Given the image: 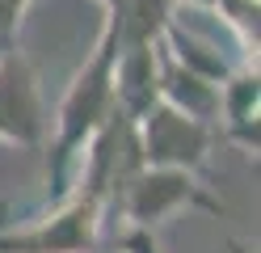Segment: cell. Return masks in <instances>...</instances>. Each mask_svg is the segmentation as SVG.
<instances>
[{
    "label": "cell",
    "instance_id": "10",
    "mask_svg": "<svg viewBox=\"0 0 261 253\" xmlns=\"http://www.w3.org/2000/svg\"><path fill=\"white\" fill-rule=\"evenodd\" d=\"M177 9H215V0H173Z\"/></svg>",
    "mask_w": 261,
    "mask_h": 253
},
{
    "label": "cell",
    "instance_id": "4",
    "mask_svg": "<svg viewBox=\"0 0 261 253\" xmlns=\"http://www.w3.org/2000/svg\"><path fill=\"white\" fill-rule=\"evenodd\" d=\"M135 140H139V156L148 169H186V173H198L206 165L215 127H206L198 118L156 101V106H148L135 118Z\"/></svg>",
    "mask_w": 261,
    "mask_h": 253
},
{
    "label": "cell",
    "instance_id": "1",
    "mask_svg": "<svg viewBox=\"0 0 261 253\" xmlns=\"http://www.w3.org/2000/svg\"><path fill=\"white\" fill-rule=\"evenodd\" d=\"M114 59H118V21L106 17L93 55L72 76L68 93H63V101H59V114H55L51 156H46V186H51L55 202L68 194L72 165L85 156L93 135L110 123L114 110H118V97H114Z\"/></svg>",
    "mask_w": 261,
    "mask_h": 253
},
{
    "label": "cell",
    "instance_id": "3",
    "mask_svg": "<svg viewBox=\"0 0 261 253\" xmlns=\"http://www.w3.org/2000/svg\"><path fill=\"white\" fill-rule=\"evenodd\" d=\"M181 207H202L211 215H223V207L198 186L194 173H186V169H148L143 165L118 190L110 211H118L130 232H156V224H165V219L177 215Z\"/></svg>",
    "mask_w": 261,
    "mask_h": 253
},
{
    "label": "cell",
    "instance_id": "6",
    "mask_svg": "<svg viewBox=\"0 0 261 253\" xmlns=\"http://www.w3.org/2000/svg\"><path fill=\"white\" fill-rule=\"evenodd\" d=\"M257 114H261V76H257V67H240L219 84L215 127L223 131L227 144L257 156Z\"/></svg>",
    "mask_w": 261,
    "mask_h": 253
},
{
    "label": "cell",
    "instance_id": "9",
    "mask_svg": "<svg viewBox=\"0 0 261 253\" xmlns=\"http://www.w3.org/2000/svg\"><path fill=\"white\" fill-rule=\"evenodd\" d=\"M114 245H118V253H160L152 232H130V228H126V232H122Z\"/></svg>",
    "mask_w": 261,
    "mask_h": 253
},
{
    "label": "cell",
    "instance_id": "8",
    "mask_svg": "<svg viewBox=\"0 0 261 253\" xmlns=\"http://www.w3.org/2000/svg\"><path fill=\"white\" fill-rule=\"evenodd\" d=\"M25 9H30V0H0V55L17 51V30H21Z\"/></svg>",
    "mask_w": 261,
    "mask_h": 253
},
{
    "label": "cell",
    "instance_id": "2",
    "mask_svg": "<svg viewBox=\"0 0 261 253\" xmlns=\"http://www.w3.org/2000/svg\"><path fill=\"white\" fill-rule=\"evenodd\" d=\"M110 177L97 165H80L76 190H68L51 215L25 228H0V253H97L106 224Z\"/></svg>",
    "mask_w": 261,
    "mask_h": 253
},
{
    "label": "cell",
    "instance_id": "7",
    "mask_svg": "<svg viewBox=\"0 0 261 253\" xmlns=\"http://www.w3.org/2000/svg\"><path fill=\"white\" fill-rule=\"evenodd\" d=\"M211 13H219V21L236 34V42L257 59V26H261L257 21V13H261L257 0H215V9H211Z\"/></svg>",
    "mask_w": 261,
    "mask_h": 253
},
{
    "label": "cell",
    "instance_id": "5",
    "mask_svg": "<svg viewBox=\"0 0 261 253\" xmlns=\"http://www.w3.org/2000/svg\"><path fill=\"white\" fill-rule=\"evenodd\" d=\"M0 140L38 148L46 140V106L38 93V76L21 51L0 55Z\"/></svg>",
    "mask_w": 261,
    "mask_h": 253
}]
</instances>
